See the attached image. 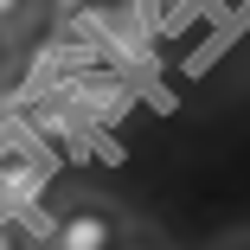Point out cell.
Masks as SVG:
<instances>
[{"label": "cell", "instance_id": "obj_1", "mask_svg": "<svg viewBox=\"0 0 250 250\" xmlns=\"http://www.w3.org/2000/svg\"><path fill=\"white\" fill-rule=\"evenodd\" d=\"M122 212L109 199H64L52 212V231H45V250H109L122 237Z\"/></svg>", "mask_w": 250, "mask_h": 250}, {"label": "cell", "instance_id": "obj_2", "mask_svg": "<svg viewBox=\"0 0 250 250\" xmlns=\"http://www.w3.org/2000/svg\"><path fill=\"white\" fill-rule=\"evenodd\" d=\"M39 186H45L39 154H32L20 135H0V206H7V212H20L26 199H39Z\"/></svg>", "mask_w": 250, "mask_h": 250}, {"label": "cell", "instance_id": "obj_3", "mask_svg": "<svg viewBox=\"0 0 250 250\" xmlns=\"http://www.w3.org/2000/svg\"><path fill=\"white\" fill-rule=\"evenodd\" d=\"M26 13H32V0H0V39L13 26H26Z\"/></svg>", "mask_w": 250, "mask_h": 250}, {"label": "cell", "instance_id": "obj_4", "mask_svg": "<svg viewBox=\"0 0 250 250\" xmlns=\"http://www.w3.org/2000/svg\"><path fill=\"white\" fill-rule=\"evenodd\" d=\"M0 250H26V231H20V212H0Z\"/></svg>", "mask_w": 250, "mask_h": 250}, {"label": "cell", "instance_id": "obj_5", "mask_svg": "<svg viewBox=\"0 0 250 250\" xmlns=\"http://www.w3.org/2000/svg\"><path fill=\"white\" fill-rule=\"evenodd\" d=\"M109 250H161V244H154V237H141V231H122Z\"/></svg>", "mask_w": 250, "mask_h": 250}, {"label": "cell", "instance_id": "obj_6", "mask_svg": "<svg viewBox=\"0 0 250 250\" xmlns=\"http://www.w3.org/2000/svg\"><path fill=\"white\" fill-rule=\"evenodd\" d=\"M7 77H13V52H7V39H0V90H7Z\"/></svg>", "mask_w": 250, "mask_h": 250}, {"label": "cell", "instance_id": "obj_7", "mask_svg": "<svg viewBox=\"0 0 250 250\" xmlns=\"http://www.w3.org/2000/svg\"><path fill=\"white\" fill-rule=\"evenodd\" d=\"M225 250H250V237H231V244H225Z\"/></svg>", "mask_w": 250, "mask_h": 250}]
</instances>
